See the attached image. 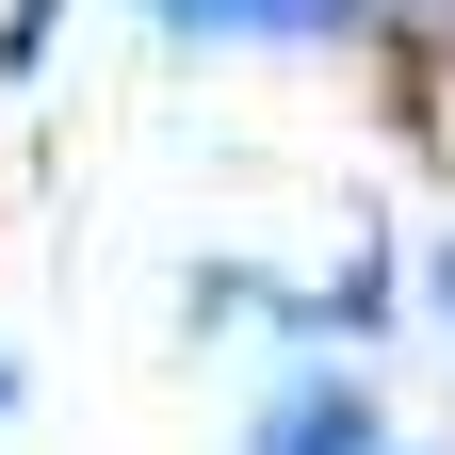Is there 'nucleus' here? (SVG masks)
Returning <instances> with one entry per match:
<instances>
[{
  "instance_id": "obj_1",
  "label": "nucleus",
  "mask_w": 455,
  "mask_h": 455,
  "mask_svg": "<svg viewBox=\"0 0 455 455\" xmlns=\"http://www.w3.org/2000/svg\"><path fill=\"white\" fill-rule=\"evenodd\" d=\"M260 455H374V407H358V390H293Z\"/></svg>"
},
{
  "instance_id": "obj_3",
  "label": "nucleus",
  "mask_w": 455,
  "mask_h": 455,
  "mask_svg": "<svg viewBox=\"0 0 455 455\" xmlns=\"http://www.w3.org/2000/svg\"><path fill=\"white\" fill-rule=\"evenodd\" d=\"M439 276H455V260H439Z\"/></svg>"
},
{
  "instance_id": "obj_2",
  "label": "nucleus",
  "mask_w": 455,
  "mask_h": 455,
  "mask_svg": "<svg viewBox=\"0 0 455 455\" xmlns=\"http://www.w3.org/2000/svg\"><path fill=\"white\" fill-rule=\"evenodd\" d=\"M180 33H341L358 0H163Z\"/></svg>"
}]
</instances>
